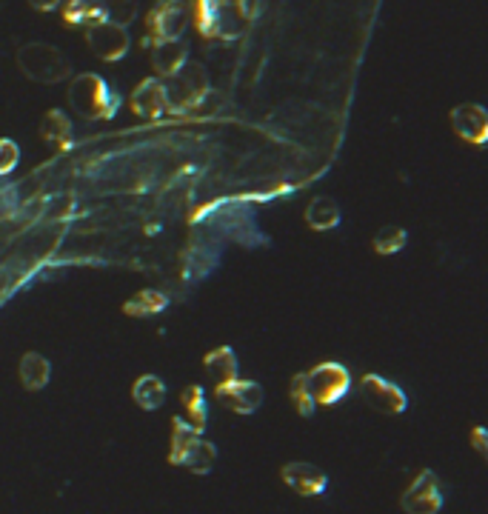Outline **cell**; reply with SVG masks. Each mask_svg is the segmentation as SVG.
<instances>
[{
    "label": "cell",
    "instance_id": "cell-7",
    "mask_svg": "<svg viewBox=\"0 0 488 514\" xmlns=\"http://www.w3.org/2000/svg\"><path fill=\"white\" fill-rule=\"evenodd\" d=\"M306 377H309V389L317 406H337L352 392V372L334 360L317 363L312 372H306Z\"/></svg>",
    "mask_w": 488,
    "mask_h": 514
},
{
    "label": "cell",
    "instance_id": "cell-25",
    "mask_svg": "<svg viewBox=\"0 0 488 514\" xmlns=\"http://www.w3.org/2000/svg\"><path fill=\"white\" fill-rule=\"evenodd\" d=\"M60 12H63V20L69 26H95V23H103V9H100V0H66L60 3Z\"/></svg>",
    "mask_w": 488,
    "mask_h": 514
},
{
    "label": "cell",
    "instance_id": "cell-22",
    "mask_svg": "<svg viewBox=\"0 0 488 514\" xmlns=\"http://www.w3.org/2000/svg\"><path fill=\"white\" fill-rule=\"evenodd\" d=\"M169 295H163V292H157V289H143V292H137L132 295L126 303H123V315L126 317H155L160 312H166L169 309Z\"/></svg>",
    "mask_w": 488,
    "mask_h": 514
},
{
    "label": "cell",
    "instance_id": "cell-27",
    "mask_svg": "<svg viewBox=\"0 0 488 514\" xmlns=\"http://www.w3.org/2000/svg\"><path fill=\"white\" fill-rule=\"evenodd\" d=\"M289 397H292V406L297 415L314 417L317 403H314L312 389H309V377H306V372H300V375L292 377V383H289Z\"/></svg>",
    "mask_w": 488,
    "mask_h": 514
},
{
    "label": "cell",
    "instance_id": "cell-32",
    "mask_svg": "<svg viewBox=\"0 0 488 514\" xmlns=\"http://www.w3.org/2000/svg\"><path fill=\"white\" fill-rule=\"evenodd\" d=\"M60 3L63 0H29V6L38 12H55V9H60Z\"/></svg>",
    "mask_w": 488,
    "mask_h": 514
},
{
    "label": "cell",
    "instance_id": "cell-30",
    "mask_svg": "<svg viewBox=\"0 0 488 514\" xmlns=\"http://www.w3.org/2000/svg\"><path fill=\"white\" fill-rule=\"evenodd\" d=\"M232 3H235L237 12L249 20V23H252V20L257 18L260 12H263V0H232Z\"/></svg>",
    "mask_w": 488,
    "mask_h": 514
},
{
    "label": "cell",
    "instance_id": "cell-15",
    "mask_svg": "<svg viewBox=\"0 0 488 514\" xmlns=\"http://www.w3.org/2000/svg\"><path fill=\"white\" fill-rule=\"evenodd\" d=\"M451 126L457 138L471 146H486L488 140V112L480 103H460L451 109Z\"/></svg>",
    "mask_w": 488,
    "mask_h": 514
},
{
    "label": "cell",
    "instance_id": "cell-4",
    "mask_svg": "<svg viewBox=\"0 0 488 514\" xmlns=\"http://www.w3.org/2000/svg\"><path fill=\"white\" fill-rule=\"evenodd\" d=\"M18 69L23 72V78L43 83V86H55L72 75V60L66 58L58 46L32 40V43L20 46Z\"/></svg>",
    "mask_w": 488,
    "mask_h": 514
},
{
    "label": "cell",
    "instance_id": "cell-11",
    "mask_svg": "<svg viewBox=\"0 0 488 514\" xmlns=\"http://www.w3.org/2000/svg\"><path fill=\"white\" fill-rule=\"evenodd\" d=\"M215 400L235 415H254L263 406V386L257 380H226L217 383Z\"/></svg>",
    "mask_w": 488,
    "mask_h": 514
},
{
    "label": "cell",
    "instance_id": "cell-16",
    "mask_svg": "<svg viewBox=\"0 0 488 514\" xmlns=\"http://www.w3.org/2000/svg\"><path fill=\"white\" fill-rule=\"evenodd\" d=\"M152 49V69L160 80H169L189 63V46L183 40H155Z\"/></svg>",
    "mask_w": 488,
    "mask_h": 514
},
{
    "label": "cell",
    "instance_id": "cell-18",
    "mask_svg": "<svg viewBox=\"0 0 488 514\" xmlns=\"http://www.w3.org/2000/svg\"><path fill=\"white\" fill-rule=\"evenodd\" d=\"M18 375L26 392H40L52 380V363L40 355V352H26V355L20 357Z\"/></svg>",
    "mask_w": 488,
    "mask_h": 514
},
{
    "label": "cell",
    "instance_id": "cell-31",
    "mask_svg": "<svg viewBox=\"0 0 488 514\" xmlns=\"http://www.w3.org/2000/svg\"><path fill=\"white\" fill-rule=\"evenodd\" d=\"M471 446L477 449V455L486 460V457H488V432L483 429V426L471 429Z\"/></svg>",
    "mask_w": 488,
    "mask_h": 514
},
{
    "label": "cell",
    "instance_id": "cell-5",
    "mask_svg": "<svg viewBox=\"0 0 488 514\" xmlns=\"http://www.w3.org/2000/svg\"><path fill=\"white\" fill-rule=\"evenodd\" d=\"M166 92H169V103L175 115H186L200 109L206 100L212 98V80L203 63L189 60L177 75L166 80Z\"/></svg>",
    "mask_w": 488,
    "mask_h": 514
},
{
    "label": "cell",
    "instance_id": "cell-24",
    "mask_svg": "<svg viewBox=\"0 0 488 514\" xmlns=\"http://www.w3.org/2000/svg\"><path fill=\"white\" fill-rule=\"evenodd\" d=\"M306 223L314 232H332V229H337L340 226V206H337V200L326 198V195L314 198L309 203V209H306Z\"/></svg>",
    "mask_w": 488,
    "mask_h": 514
},
{
    "label": "cell",
    "instance_id": "cell-19",
    "mask_svg": "<svg viewBox=\"0 0 488 514\" xmlns=\"http://www.w3.org/2000/svg\"><path fill=\"white\" fill-rule=\"evenodd\" d=\"M220 3L223 0H189V23H195V29L206 40H215L220 32Z\"/></svg>",
    "mask_w": 488,
    "mask_h": 514
},
{
    "label": "cell",
    "instance_id": "cell-12",
    "mask_svg": "<svg viewBox=\"0 0 488 514\" xmlns=\"http://www.w3.org/2000/svg\"><path fill=\"white\" fill-rule=\"evenodd\" d=\"M129 100H132V109H135L137 118L160 120L166 118V115H172V103H169V92H166V80H140Z\"/></svg>",
    "mask_w": 488,
    "mask_h": 514
},
{
    "label": "cell",
    "instance_id": "cell-26",
    "mask_svg": "<svg viewBox=\"0 0 488 514\" xmlns=\"http://www.w3.org/2000/svg\"><path fill=\"white\" fill-rule=\"evenodd\" d=\"M406 243H409V232L403 229V226H383L374 240H371V249L377 252V255L389 257V255H397V252H403L406 249Z\"/></svg>",
    "mask_w": 488,
    "mask_h": 514
},
{
    "label": "cell",
    "instance_id": "cell-28",
    "mask_svg": "<svg viewBox=\"0 0 488 514\" xmlns=\"http://www.w3.org/2000/svg\"><path fill=\"white\" fill-rule=\"evenodd\" d=\"M100 9H103V18L120 29L132 26L137 20V0H100Z\"/></svg>",
    "mask_w": 488,
    "mask_h": 514
},
{
    "label": "cell",
    "instance_id": "cell-2",
    "mask_svg": "<svg viewBox=\"0 0 488 514\" xmlns=\"http://www.w3.org/2000/svg\"><path fill=\"white\" fill-rule=\"evenodd\" d=\"M169 463L183 466L195 475H209L217 463V446L186 423V417H172Z\"/></svg>",
    "mask_w": 488,
    "mask_h": 514
},
{
    "label": "cell",
    "instance_id": "cell-29",
    "mask_svg": "<svg viewBox=\"0 0 488 514\" xmlns=\"http://www.w3.org/2000/svg\"><path fill=\"white\" fill-rule=\"evenodd\" d=\"M20 163V146L12 138H0V178H9Z\"/></svg>",
    "mask_w": 488,
    "mask_h": 514
},
{
    "label": "cell",
    "instance_id": "cell-10",
    "mask_svg": "<svg viewBox=\"0 0 488 514\" xmlns=\"http://www.w3.org/2000/svg\"><path fill=\"white\" fill-rule=\"evenodd\" d=\"M86 43H89L92 55L100 60H106V63H118V60H123L129 55V46H132L129 32L115 26V23H109V20L89 26V29H86Z\"/></svg>",
    "mask_w": 488,
    "mask_h": 514
},
{
    "label": "cell",
    "instance_id": "cell-20",
    "mask_svg": "<svg viewBox=\"0 0 488 514\" xmlns=\"http://www.w3.org/2000/svg\"><path fill=\"white\" fill-rule=\"evenodd\" d=\"M203 366H206V375L212 377L215 383H226V380H235L240 375V360L232 346H217L209 355L203 357Z\"/></svg>",
    "mask_w": 488,
    "mask_h": 514
},
{
    "label": "cell",
    "instance_id": "cell-23",
    "mask_svg": "<svg viewBox=\"0 0 488 514\" xmlns=\"http://www.w3.org/2000/svg\"><path fill=\"white\" fill-rule=\"evenodd\" d=\"M132 397H135V403L143 412H157L166 403V383H163V377H137L135 386H132Z\"/></svg>",
    "mask_w": 488,
    "mask_h": 514
},
{
    "label": "cell",
    "instance_id": "cell-14",
    "mask_svg": "<svg viewBox=\"0 0 488 514\" xmlns=\"http://www.w3.org/2000/svg\"><path fill=\"white\" fill-rule=\"evenodd\" d=\"M220 263V252H217L215 238H197L183 257H180V275L186 283H200L203 277H209Z\"/></svg>",
    "mask_w": 488,
    "mask_h": 514
},
{
    "label": "cell",
    "instance_id": "cell-17",
    "mask_svg": "<svg viewBox=\"0 0 488 514\" xmlns=\"http://www.w3.org/2000/svg\"><path fill=\"white\" fill-rule=\"evenodd\" d=\"M40 138L55 149H72L75 143V123L63 109H49L40 120Z\"/></svg>",
    "mask_w": 488,
    "mask_h": 514
},
{
    "label": "cell",
    "instance_id": "cell-9",
    "mask_svg": "<svg viewBox=\"0 0 488 514\" xmlns=\"http://www.w3.org/2000/svg\"><path fill=\"white\" fill-rule=\"evenodd\" d=\"M443 489H440V477L431 469H423L420 475L411 480V486L400 497V506L406 514H440L443 512Z\"/></svg>",
    "mask_w": 488,
    "mask_h": 514
},
{
    "label": "cell",
    "instance_id": "cell-8",
    "mask_svg": "<svg viewBox=\"0 0 488 514\" xmlns=\"http://www.w3.org/2000/svg\"><path fill=\"white\" fill-rule=\"evenodd\" d=\"M360 397L366 400V406L380 412V415L397 417L409 409V397L406 392L380 375H363L360 377Z\"/></svg>",
    "mask_w": 488,
    "mask_h": 514
},
{
    "label": "cell",
    "instance_id": "cell-3",
    "mask_svg": "<svg viewBox=\"0 0 488 514\" xmlns=\"http://www.w3.org/2000/svg\"><path fill=\"white\" fill-rule=\"evenodd\" d=\"M195 220H206L215 229L217 238L232 240V243L246 246V249H254V246L266 243L257 220H254V212H249L246 206L217 203V206H209V209H200Z\"/></svg>",
    "mask_w": 488,
    "mask_h": 514
},
{
    "label": "cell",
    "instance_id": "cell-13",
    "mask_svg": "<svg viewBox=\"0 0 488 514\" xmlns=\"http://www.w3.org/2000/svg\"><path fill=\"white\" fill-rule=\"evenodd\" d=\"M280 477L283 483L292 489L294 495L300 497H317L323 495L329 489V475L314 466V463H306V460H292L280 469Z\"/></svg>",
    "mask_w": 488,
    "mask_h": 514
},
{
    "label": "cell",
    "instance_id": "cell-6",
    "mask_svg": "<svg viewBox=\"0 0 488 514\" xmlns=\"http://www.w3.org/2000/svg\"><path fill=\"white\" fill-rule=\"evenodd\" d=\"M189 29V6L183 0H157L146 15V38L143 49L155 40H183Z\"/></svg>",
    "mask_w": 488,
    "mask_h": 514
},
{
    "label": "cell",
    "instance_id": "cell-1",
    "mask_svg": "<svg viewBox=\"0 0 488 514\" xmlns=\"http://www.w3.org/2000/svg\"><path fill=\"white\" fill-rule=\"evenodd\" d=\"M69 106L80 120L86 123H98V120H112L123 106L120 92L106 78H100L95 72H83L69 80Z\"/></svg>",
    "mask_w": 488,
    "mask_h": 514
},
{
    "label": "cell",
    "instance_id": "cell-21",
    "mask_svg": "<svg viewBox=\"0 0 488 514\" xmlns=\"http://www.w3.org/2000/svg\"><path fill=\"white\" fill-rule=\"evenodd\" d=\"M180 403H183V409H186V423L203 435L206 426H209V400H206L203 386H197V383L186 386L183 395H180Z\"/></svg>",
    "mask_w": 488,
    "mask_h": 514
}]
</instances>
